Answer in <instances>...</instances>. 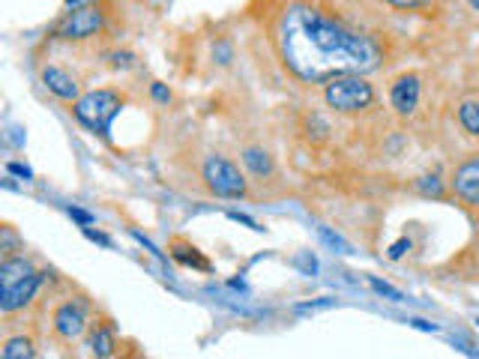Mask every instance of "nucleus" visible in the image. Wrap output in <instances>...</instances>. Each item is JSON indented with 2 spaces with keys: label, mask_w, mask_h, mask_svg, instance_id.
I'll use <instances>...</instances> for the list:
<instances>
[{
  "label": "nucleus",
  "mask_w": 479,
  "mask_h": 359,
  "mask_svg": "<svg viewBox=\"0 0 479 359\" xmlns=\"http://www.w3.org/2000/svg\"><path fill=\"white\" fill-rule=\"evenodd\" d=\"M273 46L293 79L326 84L339 75H366L380 67V46L326 9L293 0L276 18Z\"/></svg>",
  "instance_id": "1"
},
{
  "label": "nucleus",
  "mask_w": 479,
  "mask_h": 359,
  "mask_svg": "<svg viewBox=\"0 0 479 359\" xmlns=\"http://www.w3.org/2000/svg\"><path fill=\"white\" fill-rule=\"evenodd\" d=\"M123 105H126L123 93L114 90V87H100V90H90L81 100H75L69 111L84 129H90L100 138H108V129H112L114 117L123 111Z\"/></svg>",
  "instance_id": "2"
},
{
  "label": "nucleus",
  "mask_w": 479,
  "mask_h": 359,
  "mask_svg": "<svg viewBox=\"0 0 479 359\" xmlns=\"http://www.w3.org/2000/svg\"><path fill=\"white\" fill-rule=\"evenodd\" d=\"M324 100L333 111L339 114H359L375 102V87L363 75H339V79L326 81Z\"/></svg>",
  "instance_id": "3"
},
{
  "label": "nucleus",
  "mask_w": 479,
  "mask_h": 359,
  "mask_svg": "<svg viewBox=\"0 0 479 359\" xmlns=\"http://www.w3.org/2000/svg\"><path fill=\"white\" fill-rule=\"evenodd\" d=\"M201 177H204V186L216 198H225V201H240L246 198L249 192V183L243 177V171H240L231 159L225 156H210L204 162L201 168Z\"/></svg>",
  "instance_id": "4"
},
{
  "label": "nucleus",
  "mask_w": 479,
  "mask_h": 359,
  "mask_svg": "<svg viewBox=\"0 0 479 359\" xmlns=\"http://www.w3.org/2000/svg\"><path fill=\"white\" fill-rule=\"evenodd\" d=\"M90 300L87 297H67L60 300L51 311V333L54 339L60 342H72L90 330Z\"/></svg>",
  "instance_id": "5"
},
{
  "label": "nucleus",
  "mask_w": 479,
  "mask_h": 359,
  "mask_svg": "<svg viewBox=\"0 0 479 359\" xmlns=\"http://www.w3.org/2000/svg\"><path fill=\"white\" fill-rule=\"evenodd\" d=\"M102 30H105V9L100 4H87L63 16L58 21V27H54V37L79 42V39H90L96 34H102Z\"/></svg>",
  "instance_id": "6"
},
{
  "label": "nucleus",
  "mask_w": 479,
  "mask_h": 359,
  "mask_svg": "<svg viewBox=\"0 0 479 359\" xmlns=\"http://www.w3.org/2000/svg\"><path fill=\"white\" fill-rule=\"evenodd\" d=\"M450 192L467 206H479V153L459 162L450 177Z\"/></svg>",
  "instance_id": "7"
},
{
  "label": "nucleus",
  "mask_w": 479,
  "mask_h": 359,
  "mask_svg": "<svg viewBox=\"0 0 479 359\" xmlns=\"http://www.w3.org/2000/svg\"><path fill=\"white\" fill-rule=\"evenodd\" d=\"M87 347L96 359H114L120 354V339H117V326L112 318H96L87 330Z\"/></svg>",
  "instance_id": "8"
},
{
  "label": "nucleus",
  "mask_w": 479,
  "mask_h": 359,
  "mask_svg": "<svg viewBox=\"0 0 479 359\" xmlns=\"http://www.w3.org/2000/svg\"><path fill=\"white\" fill-rule=\"evenodd\" d=\"M42 281H46V273L30 276L25 281H18V285H9V288H0V311L4 314H16L21 309L30 306V300L37 297V290L42 288Z\"/></svg>",
  "instance_id": "9"
},
{
  "label": "nucleus",
  "mask_w": 479,
  "mask_h": 359,
  "mask_svg": "<svg viewBox=\"0 0 479 359\" xmlns=\"http://www.w3.org/2000/svg\"><path fill=\"white\" fill-rule=\"evenodd\" d=\"M420 93H422V87H420V79L413 72H401L399 79L389 84V102H393V108L401 117L417 111Z\"/></svg>",
  "instance_id": "10"
},
{
  "label": "nucleus",
  "mask_w": 479,
  "mask_h": 359,
  "mask_svg": "<svg viewBox=\"0 0 479 359\" xmlns=\"http://www.w3.org/2000/svg\"><path fill=\"white\" fill-rule=\"evenodd\" d=\"M168 255H171V260H177L180 267L201 269V273H213L210 258H207L195 243H189L186 237H171V243H168Z\"/></svg>",
  "instance_id": "11"
},
{
  "label": "nucleus",
  "mask_w": 479,
  "mask_h": 359,
  "mask_svg": "<svg viewBox=\"0 0 479 359\" xmlns=\"http://www.w3.org/2000/svg\"><path fill=\"white\" fill-rule=\"evenodd\" d=\"M42 84H46L48 90L58 96V100H67V102L81 100L79 81H75L72 75L67 69H60V67H46V69H42Z\"/></svg>",
  "instance_id": "12"
},
{
  "label": "nucleus",
  "mask_w": 479,
  "mask_h": 359,
  "mask_svg": "<svg viewBox=\"0 0 479 359\" xmlns=\"http://www.w3.org/2000/svg\"><path fill=\"white\" fill-rule=\"evenodd\" d=\"M37 273H39V267L30 258L9 255V258H4V264H0V288L18 285V281H25V279L37 276Z\"/></svg>",
  "instance_id": "13"
},
{
  "label": "nucleus",
  "mask_w": 479,
  "mask_h": 359,
  "mask_svg": "<svg viewBox=\"0 0 479 359\" xmlns=\"http://www.w3.org/2000/svg\"><path fill=\"white\" fill-rule=\"evenodd\" d=\"M243 165L258 180H270L276 174V159L270 156L264 147H246L243 150Z\"/></svg>",
  "instance_id": "14"
},
{
  "label": "nucleus",
  "mask_w": 479,
  "mask_h": 359,
  "mask_svg": "<svg viewBox=\"0 0 479 359\" xmlns=\"http://www.w3.org/2000/svg\"><path fill=\"white\" fill-rule=\"evenodd\" d=\"M0 359H37V339L34 335H9L0 347Z\"/></svg>",
  "instance_id": "15"
},
{
  "label": "nucleus",
  "mask_w": 479,
  "mask_h": 359,
  "mask_svg": "<svg viewBox=\"0 0 479 359\" xmlns=\"http://www.w3.org/2000/svg\"><path fill=\"white\" fill-rule=\"evenodd\" d=\"M459 126L471 138H479V100H464L459 105Z\"/></svg>",
  "instance_id": "16"
},
{
  "label": "nucleus",
  "mask_w": 479,
  "mask_h": 359,
  "mask_svg": "<svg viewBox=\"0 0 479 359\" xmlns=\"http://www.w3.org/2000/svg\"><path fill=\"white\" fill-rule=\"evenodd\" d=\"M303 135H306L312 144H324V141L330 138V126H326V120L321 114H306L303 117Z\"/></svg>",
  "instance_id": "17"
},
{
  "label": "nucleus",
  "mask_w": 479,
  "mask_h": 359,
  "mask_svg": "<svg viewBox=\"0 0 479 359\" xmlns=\"http://www.w3.org/2000/svg\"><path fill=\"white\" fill-rule=\"evenodd\" d=\"M318 234H321V239H324V243L330 246V248H339L342 255H351V246H347L339 234H333L330 227H318Z\"/></svg>",
  "instance_id": "18"
},
{
  "label": "nucleus",
  "mask_w": 479,
  "mask_h": 359,
  "mask_svg": "<svg viewBox=\"0 0 479 359\" xmlns=\"http://www.w3.org/2000/svg\"><path fill=\"white\" fill-rule=\"evenodd\" d=\"M384 4H389L393 9H405V13H417V9L431 6L434 0H384Z\"/></svg>",
  "instance_id": "19"
},
{
  "label": "nucleus",
  "mask_w": 479,
  "mask_h": 359,
  "mask_svg": "<svg viewBox=\"0 0 479 359\" xmlns=\"http://www.w3.org/2000/svg\"><path fill=\"white\" fill-rule=\"evenodd\" d=\"M372 288L380 293V297H387V300H393V302H401V300H405V293H401L399 288L387 285V281H380V279H372Z\"/></svg>",
  "instance_id": "20"
},
{
  "label": "nucleus",
  "mask_w": 479,
  "mask_h": 359,
  "mask_svg": "<svg viewBox=\"0 0 479 359\" xmlns=\"http://www.w3.org/2000/svg\"><path fill=\"white\" fill-rule=\"evenodd\" d=\"M420 192L422 195H434V198H443V186L434 177H422L420 180Z\"/></svg>",
  "instance_id": "21"
},
{
  "label": "nucleus",
  "mask_w": 479,
  "mask_h": 359,
  "mask_svg": "<svg viewBox=\"0 0 479 359\" xmlns=\"http://www.w3.org/2000/svg\"><path fill=\"white\" fill-rule=\"evenodd\" d=\"M67 213H69V216H72V219H75V222H79L81 227H90V225L96 222V219H93V216H90V213H87V210H79V206H69V210H67Z\"/></svg>",
  "instance_id": "22"
},
{
  "label": "nucleus",
  "mask_w": 479,
  "mask_h": 359,
  "mask_svg": "<svg viewBox=\"0 0 479 359\" xmlns=\"http://www.w3.org/2000/svg\"><path fill=\"white\" fill-rule=\"evenodd\" d=\"M228 219H234V222H240V225H249L252 231H264L255 219H249V216H243V213H228Z\"/></svg>",
  "instance_id": "23"
},
{
  "label": "nucleus",
  "mask_w": 479,
  "mask_h": 359,
  "mask_svg": "<svg viewBox=\"0 0 479 359\" xmlns=\"http://www.w3.org/2000/svg\"><path fill=\"white\" fill-rule=\"evenodd\" d=\"M84 237L93 239V243H100V246H112V239H108L105 234H100V231H93V227H84Z\"/></svg>",
  "instance_id": "24"
},
{
  "label": "nucleus",
  "mask_w": 479,
  "mask_h": 359,
  "mask_svg": "<svg viewBox=\"0 0 479 359\" xmlns=\"http://www.w3.org/2000/svg\"><path fill=\"white\" fill-rule=\"evenodd\" d=\"M6 171H9V174H18V177H25V180H30V168L18 165V162H9V165H6Z\"/></svg>",
  "instance_id": "25"
},
{
  "label": "nucleus",
  "mask_w": 479,
  "mask_h": 359,
  "mask_svg": "<svg viewBox=\"0 0 479 359\" xmlns=\"http://www.w3.org/2000/svg\"><path fill=\"white\" fill-rule=\"evenodd\" d=\"M405 248H410V243H408V239H399V243L393 246V248H389V258H401V255H405Z\"/></svg>",
  "instance_id": "26"
},
{
  "label": "nucleus",
  "mask_w": 479,
  "mask_h": 359,
  "mask_svg": "<svg viewBox=\"0 0 479 359\" xmlns=\"http://www.w3.org/2000/svg\"><path fill=\"white\" fill-rule=\"evenodd\" d=\"M154 96L159 102H171V90H165L162 84H154Z\"/></svg>",
  "instance_id": "27"
},
{
  "label": "nucleus",
  "mask_w": 479,
  "mask_h": 359,
  "mask_svg": "<svg viewBox=\"0 0 479 359\" xmlns=\"http://www.w3.org/2000/svg\"><path fill=\"white\" fill-rule=\"evenodd\" d=\"M410 323L417 326V330H426V333H438V326H434V323H429V321H420V318H413Z\"/></svg>",
  "instance_id": "28"
},
{
  "label": "nucleus",
  "mask_w": 479,
  "mask_h": 359,
  "mask_svg": "<svg viewBox=\"0 0 479 359\" xmlns=\"http://www.w3.org/2000/svg\"><path fill=\"white\" fill-rule=\"evenodd\" d=\"M300 267L306 269V273H314V269H318V264H314V258H300Z\"/></svg>",
  "instance_id": "29"
},
{
  "label": "nucleus",
  "mask_w": 479,
  "mask_h": 359,
  "mask_svg": "<svg viewBox=\"0 0 479 359\" xmlns=\"http://www.w3.org/2000/svg\"><path fill=\"white\" fill-rule=\"evenodd\" d=\"M120 359H144V356H141V354L135 351V347H129V351H126L123 356H120Z\"/></svg>",
  "instance_id": "30"
},
{
  "label": "nucleus",
  "mask_w": 479,
  "mask_h": 359,
  "mask_svg": "<svg viewBox=\"0 0 479 359\" xmlns=\"http://www.w3.org/2000/svg\"><path fill=\"white\" fill-rule=\"evenodd\" d=\"M467 4H471V6L476 9V13H479V0H467Z\"/></svg>",
  "instance_id": "31"
},
{
  "label": "nucleus",
  "mask_w": 479,
  "mask_h": 359,
  "mask_svg": "<svg viewBox=\"0 0 479 359\" xmlns=\"http://www.w3.org/2000/svg\"><path fill=\"white\" fill-rule=\"evenodd\" d=\"M67 4H75V0H67Z\"/></svg>",
  "instance_id": "32"
}]
</instances>
